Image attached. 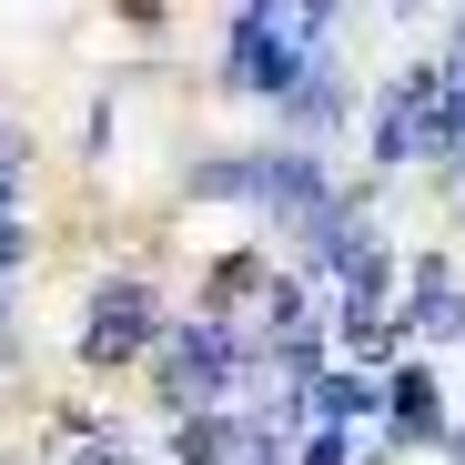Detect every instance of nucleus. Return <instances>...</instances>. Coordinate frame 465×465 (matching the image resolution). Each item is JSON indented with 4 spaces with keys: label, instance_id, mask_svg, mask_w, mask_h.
<instances>
[{
    "label": "nucleus",
    "instance_id": "nucleus-1",
    "mask_svg": "<svg viewBox=\"0 0 465 465\" xmlns=\"http://www.w3.org/2000/svg\"><path fill=\"white\" fill-rule=\"evenodd\" d=\"M142 374H152V405L173 425L183 415H263V354H253L243 314H213V303L173 314Z\"/></svg>",
    "mask_w": 465,
    "mask_h": 465
},
{
    "label": "nucleus",
    "instance_id": "nucleus-2",
    "mask_svg": "<svg viewBox=\"0 0 465 465\" xmlns=\"http://www.w3.org/2000/svg\"><path fill=\"white\" fill-rule=\"evenodd\" d=\"M193 203H232L253 213L273 232H314L334 203H344V173L324 163V152H293V142H253V152H213V163L183 173Z\"/></svg>",
    "mask_w": 465,
    "mask_h": 465
},
{
    "label": "nucleus",
    "instance_id": "nucleus-3",
    "mask_svg": "<svg viewBox=\"0 0 465 465\" xmlns=\"http://www.w3.org/2000/svg\"><path fill=\"white\" fill-rule=\"evenodd\" d=\"M334 41H344V11H273V0H243V11L223 21V92L283 112L303 92V71L334 61Z\"/></svg>",
    "mask_w": 465,
    "mask_h": 465
},
{
    "label": "nucleus",
    "instance_id": "nucleus-4",
    "mask_svg": "<svg viewBox=\"0 0 465 465\" xmlns=\"http://www.w3.org/2000/svg\"><path fill=\"white\" fill-rule=\"evenodd\" d=\"M435 102H445V51L405 61L395 82L364 102V173H415L435 152Z\"/></svg>",
    "mask_w": 465,
    "mask_h": 465
},
{
    "label": "nucleus",
    "instance_id": "nucleus-5",
    "mask_svg": "<svg viewBox=\"0 0 465 465\" xmlns=\"http://www.w3.org/2000/svg\"><path fill=\"white\" fill-rule=\"evenodd\" d=\"M163 293H152L142 273H102L92 283V303H82V334H71V354H82L92 374H132V364H152V344H163Z\"/></svg>",
    "mask_w": 465,
    "mask_h": 465
},
{
    "label": "nucleus",
    "instance_id": "nucleus-6",
    "mask_svg": "<svg viewBox=\"0 0 465 465\" xmlns=\"http://www.w3.org/2000/svg\"><path fill=\"white\" fill-rule=\"evenodd\" d=\"M445 435H455L445 364H435V354H405L395 374H384V425H374V445H384V455H445Z\"/></svg>",
    "mask_w": 465,
    "mask_h": 465
},
{
    "label": "nucleus",
    "instance_id": "nucleus-7",
    "mask_svg": "<svg viewBox=\"0 0 465 465\" xmlns=\"http://www.w3.org/2000/svg\"><path fill=\"white\" fill-rule=\"evenodd\" d=\"M395 324H405V344L425 354H445V344H465V283H455V253H415L405 263V293H395Z\"/></svg>",
    "mask_w": 465,
    "mask_h": 465
},
{
    "label": "nucleus",
    "instance_id": "nucleus-8",
    "mask_svg": "<svg viewBox=\"0 0 465 465\" xmlns=\"http://www.w3.org/2000/svg\"><path fill=\"white\" fill-rule=\"evenodd\" d=\"M374 425H384V374L324 364L303 384V435H374Z\"/></svg>",
    "mask_w": 465,
    "mask_h": 465
},
{
    "label": "nucleus",
    "instance_id": "nucleus-9",
    "mask_svg": "<svg viewBox=\"0 0 465 465\" xmlns=\"http://www.w3.org/2000/svg\"><path fill=\"white\" fill-rule=\"evenodd\" d=\"M273 132H283L293 152H324L334 132H354V82H344V61H314V71H303V92L273 112Z\"/></svg>",
    "mask_w": 465,
    "mask_h": 465
},
{
    "label": "nucleus",
    "instance_id": "nucleus-10",
    "mask_svg": "<svg viewBox=\"0 0 465 465\" xmlns=\"http://www.w3.org/2000/svg\"><path fill=\"white\" fill-rule=\"evenodd\" d=\"M243 425L253 415H183L173 425V465H232L243 455Z\"/></svg>",
    "mask_w": 465,
    "mask_h": 465
},
{
    "label": "nucleus",
    "instance_id": "nucleus-11",
    "mask_svg": "<svg viewBox=\"0 0 465 465\" xmlns=\"http://www.w3.org/2000/svg\"><path fill=\"white\" fill-rule=\"evenodd\" d=\"M71 465H142V455H132L122 435H92V445H82V455H71Z\"/></svg>",
    "mask_w": 465,
    "mask_h": 465
},
{
    "label": "nucleus",
    "instance_id": "nucleus-12",
    "mask_svg": "<svg viewBox=\"0 0 465 465\" xmlns=\"http://www.w3.org/2000/svg\"><path fill=\"white\" fill-rule=\"evenodd\" d=\"M21 354V324H11V283H0V364Z\"/></svg>",
    "mask_w": 465,
    "mask_h": 465
}]
</instances>
